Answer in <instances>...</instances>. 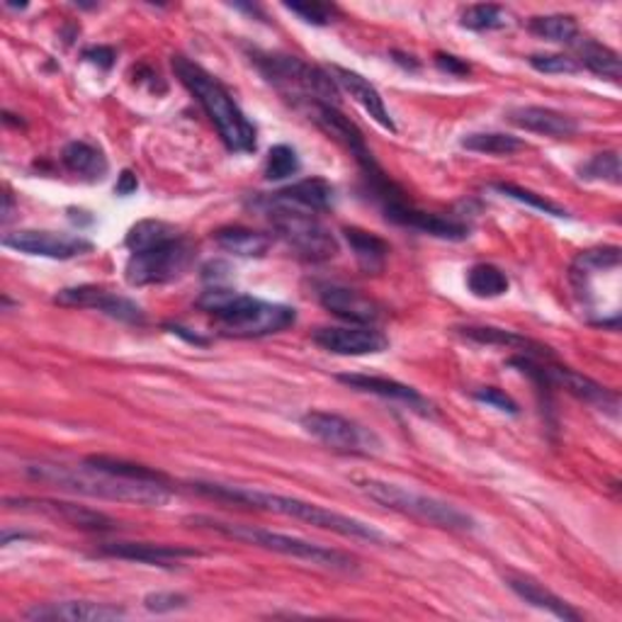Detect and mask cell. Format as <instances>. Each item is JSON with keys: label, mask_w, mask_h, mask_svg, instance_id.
<instances>
[{"label": "cell", "mask_w": 622, "mask_h": 622, "mask_svg": "<svg viewBox=\"0 0 622 622\" xmlns=\"http://www.w3.org/2000/svg\"><path fill=\"white\" fill-rule=\"evenodd\" d=\"M190 489L195 494L204 496V499L295 518V521L321 527V531H331L340 537H348V540H362V543H372V545L387 543V535L377 531L375 525L360 521V518L331 511V508H324L319 503L295 499V496L271 494L263 489H248V486H232V484H220V482H190Z\"/></svg>", "instance_id": "1"}, {"label": "cell", "mask_w": 622, "mask_h": 622, "mask_svg": "<svg viewBox=\"0 0 622 622\" xmlns=\"http://www.w3.org/2000/svg\"><path fill=\"white\" fill-rule=\"evenodd\" d=\"M25 476L37 484H47L51 489H61L69 494H80L88 499L117 501V503H134L161 508L171 501V484H153V482H134L100 472L96 467L83 462V467L69 464H51L37 462L25 467Z\"/></svg>", "instance_id": "2"}, {"label": "cell", "mask_w": 622, "mask_h": 622, "mask_svg": "<svg viewBox=\"0 0 622 622\" xmlns=\"http://www.w3.org/2000/svg\"><path fill=\"white\" fill-rule=\"evenodd\" d=\"M197 307L214 319L216 328L232 338H263L295 326L297 311L251 295L214 285L197 297Z\"/></svg>", "instance_id": "3"}, {"label": "cell", "mask_w": 622, "mask_h": 622, "mask_svg": "<svg viewBox=\"0 0 622 622\" xmlns=\"http://www.w3.org/2000/svg\"><path fill=\"white\" fill-rule=\"evenodd\" d=\"M173 71L175 76L181 78L183 86L192 92L195 100L200 102L207 117L212 120L214 129L220 132V139L224 141L226 149L232 153L256 151V127L248 122L244 110L236 105L232 92L226 90L220 80L185 57H173Z\"/></svg>", "instance_id": "4"}, {"label": "cell", "mask_w": 622, "mask_h": 622, "mask_svg": "<svg viewBox=\"0 0 622 622\" xmlns=\"http://www.w3.org/2000/svg\"><path fill=\"white\" fill-rule=\"evenodd\" d=\"M185 523L192 525V527H200V531H210V533H216L222 537H229V540H236V543L256 545V547L271 549V552H277V555L302 559V562L316 564V567L340 569V572H350V569L358 567V559L346 555V552H340V549L319 545V543H309V540H302V537H295V535L265 531V527L216 521V518H212V515H190V518H185Z\"/></svg>", "instance_id": "5"}, {"label": "cell", "mask_w": 622, "mask_h": 622, "mask_svg": "<svg viewBox=\"0 0 622 622\" xmlns=\"http://www.w3.org/2000/svg\"><path fill=\"white\" fill-rule=\"evenodd\" d=\"M271 222L273 232L293 248V251L309 263L331 261L338 253V241L314 212L283 200L275 192L258 197L253 202Z\"/></svg>", "instance_id": "6"}, {"label": "cell", "mask_w": 622, "mask_h": 622, "mask_svg": "<svg viewBox=\"0 0 622 622\" xmlns=\"http://www.w3.org/2000/svg\"><path fill=\"white\" fill-rule=\"evenodd\" d=\"M356 484L370 501L385 506L394 513L409 515L419 523H426L433 527H440V531H452V533H467L476 527V521L470 513H464L462 508L452 506L448 501L435 499V496L413 492V489H407V486L382 482V480H356Z\"/></svg>", "instance_id": "7"}, {"label": "cell", "mask_w": 622, "mask_h": 622, "mask_svg": "<svg viewBox=\"0 0 622 622\" xmlns=\"http://www.w3.org/2000/svg\"><path fill=\"white\" fill-rule=\"evenodd\" d=\"M253 64L287 98L302 100L307 105H316V102L336 105L338 102L340 88L336 86L334 76L328 74V69L307 64L299 57L261 54V51L253 54Z\"/></svg>", "instance_id": "8"}, {"label": "cell", "mask_w": 622, "mask_h": 622, "mask_svg": "<svg viewBox=\"0 0 622 622\" xmlns=\"http://www.w3.org/2000/svg\"><path fill=\"white\" fill-rule=\"evenodd\" d=\"M192 261L195 246L190 244V238L178 234L169 241L147 248V251L132 253L127 265H124V277L132 287L165 285L188 273Z\"/></svg>", "instance_id": "9"}, {"label": "cell", "mask_w": 622, "mask_h": 622, "mask_svg": "<svg viewBox=\"0 0 622 622\" xmlns=\"http://www.w3.org/2000/svg\"><path fill=\"white\" fill-rule=\"evenodd\" d=\"M302 428L324 443L326 448L346 455H375L382 448V440L375 431L360 426L340 413L331 411H309L302 416Z\"/></svg>", "instance_id": "10"}, {"label": "cell", "mask_w": 622, "mask_h": 622, "mask_svg": "<svg viewBox=\"0 0 622 622\" xmlns=\"http://www.w3.org/2000/svg\"><path fill=\"white\" fill-rule=\"evenodd\" d=\"M3 246L25 256L51 258V261H71V258L86 256L92 251V244L88 238H83L78 234H57L41 229H23L5 234Z\"/></svg>", "instance_id": "11"}, {"label": "cell", "mask_w": 622, "mask_h": 622, "mask_svg": "<svg viewBox=\"0 0 622 622\" xmlns=\"http://www.w3.org/2000/svg\"><path fill=\"white\" fill-rule=\"evenodd\" d=\"M54 302L59 307H71V309H98L102 314H108L110 319L124 321V324H144L147 316H144V309L132 302L129 297H122L117 293H110L105 287L98 285H80V287H66L54 297Z\"/></svg>", "instance_id": "12"}, {"label": "cell", "mask_w": 622, "mask_h": 622, "mask_svg": "<svg viewBox=\"0 0 622 622\" xmlns=\"http://www.w3.org/2000/svg\"><path fill=\"white\" fill-rule=\"evenodd\" d=\"M311 340L319 348H324L334 356L344 358H360V356H377L389 348L387 336L375 326H326L316 328L311 334Z\"/></svg>", "instance_id": "13"}, {"label": "cell", "mask_w": 622, "mask_h": 622, "mask_svg": "<svg viewBox=\"0 0 622 622\" xmlns=\"http://www.w3.org/2000/svg\"><path fill=\"white\" fill-rule=\"evenodd\" d=\"M309 115L321 129L328 134V137H334L340 147H346L350 151V156L358 161L362 173H372L380 169L375 156H372V151L368 149L365 137H362V132L358 129V124L350 122L336 105L316 102V105H309Z\"/></svg>", "instance_id": "14"}, {"label": "cell", "mask_w": 622, "mask_h": 622, "mask_svg": "<svg viewBox=\"0 0 622 622\" xmlns=\"http://www.w3.org/2000/svg\"><path fill=\"white\" fill-rule=\"evenodd\" d=\"M5 506L23 508V511L47 513L51 518H59V521L78 527V531H88V533L115 531V521H112L110 515L92 511V508H86V506H76V503H66V501H49V499H27V496H20V499H5Z\"/></svg>", "instance_id": "15"}, {"label": "cell", "mask_w": 622, "mask_h": 622, "mask_svg": "<svg viewBox=\"0 0 622 622\" xmlns=\"http://www.w3.org/2000/svg\"><path fill=\"white\" fill-rule=\"evenodd\" d=\"M319 304L331 314L348 321L356 326H375L382 319V307L358 289H350L344 285H321L319 287Z\"/></svg>", "instance_id": "16"}, {"label": "cell", "mask_w": 622, "mask_h": 622, "mask_svg": "<svg viewBox=\"0 0 622 622\" xmlns=\"http://www.w3.org/2000/svg\"><path fill=\"white\" fill-rule=\"evenodd\" d=\"M382 212H385L387 220L394 224L409 226V229H416L421 234L443 238V241H464V238L470 236V226L467 224L452 220V216L423 212L419 207H413L411 200H401Z\"/></svg>", "instance_id": "17"}, {"label": "cell", "mask_w": 622, "mask_h": 622, "mask_svg": "<svg viewBox=\"0 0 622 622\" xmlns=\"http://www.w3.org/2000/svg\"><path fill=\"white\" fill-rule=\"evenodd\" d=\"M127 610L112 604H96V600H59V604H37L29 608L27 620L41 622H108L122 620Z\"/></svg>", "instance_id": "18"}, {"label": "cell", "mask_w": 622, "mask_h": 622, "mask_svg": "<svg viewBox=\"0 0 622 622\" xmlns=\"http://www.w3.org/2000/svg\"><path fill=\"white\" fill-rule=\"evenodd\" d=\"M547 377L552 382V387H562L567 389L572 397H576L579 401L588 403V407H596L600 411H610L615 416L618 407H620V397L615 391H610L608 387L598 385L590 377L582 375V372H574L562 365H549L547 362Z\"/></svg>", "instance_id": "19"}, {"label": "cell", "mask_w": 622, "mask_h": 622, "mask_svg": "<svg viewBox=\"0 0 622 622\" xmlns=\"http://www.w3.org/2000/svg\"><path fill=\"white\" fill-rule=\"evenodd\" d=\"M328 74L334 76L336 86L344 88L348 96L356 100L358 105L380 124L382 129L397 134V124H394L389 110L385 105V100H382L380 90L372 86V83L365 76H360L358 71H350V69H344V66H331Z\"/></svg>", "instance_id": "20"}, {"label": "cell", "mask_w": 622, "mask_h": 622, "mask_svg": "<svg viewBox=\"0 0 622 622\" xmlns=\"http://www.w3.org/2000/svg\"><path fill=\"white\" fill-rule=\"evenodd\" d=\"M508 122L515 124L518 129L543 134V137L552 139H569L579 132V122L574 117L564 115V112L540 105H523L508 110Z\"/></svg>", "instance_id": "21"}, {"label": "cell", "mask_w": 622, "mask_h": 622, "mask_svg": "<svg viewBox=\"0 0 622 622\" xmlns=\"http://www.w3.org/2000/svg\"><path fill=\"white\" fill-rule=\"evenodd\" d=\"M100 555L129 559V562H141V564H159V567H171L178 564L181 559L200 557V552L192 547L159 545V543H108L100 547Z\"/></svg>", "instance_id": "22"}, {"label": "cell", "mask_w": 622, "mask_h": 622, "mask_svg": "<svg viewBox=\"0 0 622 622\" xmlns=\"http://www.w3.org/2000/svg\"><path fill=\"white\" fill-rule=\"evenodd\" d=\"M336 380L340 382V385H346L356 391L375 394V397H382V399L407 403L409 409H416L421 413H431V403L423 399L416 389L409 385H401V382L397 380H387V377H377V375H360V372H348V375H338Z\"/></svg>", "instance_id": "23"}, {"label": "cell", "mask_w": 622, "mask_h": 622, "mask_svg": "<svg viewBox=\"0 0 622 622\" xmlns=\"http://www.w3.org/2000/svg\"><path fill=\"white\" fill-rule=\"evenodd\" d=\"M460 334L464 338L474 340V344H482V346H503V348L518 350V356H531L535 360L552 358V350H549L547 346L537 344V340H533V338H525L521 334H513V331H506V328L464 326V328H460Z\"/></svg>", "instance_id": "24"}, {"label": "cell", "mask_w": 622, "mask_h": 622, "mask_svg": "<svg viewBox=\"0 0 622 622\" xmlns=\"http://www.w3.org/2000/svg\"><path fill=\"white\" fill-rule=\"evenodd\" d=\"M508 588H511L518 598H523L525 604H531L540 610H547V613H552L555 618L582 620V613H579L576 608L569 606L564 598H559L557 594H552V590L545 588L543 584L533 582V579L508 576Z\"/></svg>", "instance_id": "25"}, {"label": "cell", "mask_w": 622, "mask_h": 622, "mask_svg": "<svg viewBox=\"0 0 622 622\" xmlns=\"http://www.w3.org/2000/svg\"><path fill=\"white\" fill-rule=\"evenodd\" d=\"M344 236L362 271L368 275H377L385 271V263L389 258V244L385 238L365 229H358V226H346Z\"/></svg>", "instance_id": "26"}, {"label": "cell", "mask_w": 622, "mask_h": 622, "mask_svg": "<svg viewBox=\"0 0 622 622\" xmlns=\"http://www.w3.org/2000/svg\"><path fill=\"white\" fill-rule=\"evenodd\" d=\"M283 200L293 202L297 207H304L309 212H328L336 204V188L324 178H304L293 185H287L279 192H275Z\"/></svg>", "instance_id": "27"}, {"label": "cell", "mask_w": 622, "mask_h": 622, "mask_svg": "<svg viewBox=\"0 0 622 622\" xmlns=\"http://www.w3.org/2000/svg\"><path fill=\"white\" fill-rule=\"evenodd\" d=\"M576 49V64L582 69H588L590 74H596L600 78H608L613 83H620L622 76V66H620V54L606 45H600L596 39L588 37H579L574 45Z\"/></svg>", "instance_id": "28"}, {"label": "cell", "mask_w": 622, "mask_h": 622, "mask_svg": "<svg viewBox=\"0 0 622 622\" xmlns=\"http://www.w3.org/2000/svg\"><path fill=\"white\" fill-rule=\"evenodd\" d=\"M212 238L222 251L241 258H263L271 251V236L246 229V226H222L212 234Z\"/></svg>", "instance_id": "29"}, {"label": "cell", "mask_w": 622, "mask_h": 622, "mask_svg": "<svg viewBox=\"0 0 622 622\" xmlns=\"http://www.w3.org/2000/svg\"><path fill=\"white\" fill-rule=\"evenodd\" d=\"M61 161H64L66 169L78 175L83 181H102L108 175V159L102 156L98 147H92L88 141H71L66 144L64 153H61Z\"/></svg>", "instance_id": "30"}, {"label": "cell", "mask_w": 622, "mask_h": 622, "mask_svg": "<svg viewBox=\"0 0 622 622\" xmlns=\"http://www.w3.org/2000/svg\"><path fill=\"white\" fill-rule=\"evenodd\" d=\"M86 464L96 467L100 472L115 474V476H124V480H134V482H153V484H171L169 474H163L153 467L139 464V462H129L122 458H112V455H90L86 458Z\"/></svg>", "instance_id": "31"}, {"label": "cell", "mask_w": 622, "mask_h": 622, "mask_svg": "<svg viewBox=\"0 0 622 622\" xmlns=\"http://www.w3.org/2000/svg\"><path fill=\"white\" fill-rule=\"evenodd\" d=\"M508 287H511L508 275L501 268L492 263H476L470 268V273H467V289L480 299L501 297L508 293Z\"/></svg>", "instance_id": "32"}, {"label": "cell", "mask_w": 622, "mask_h": 622, "mask_svg": "<svg viewBox=\"0 0 622 622\" xmlns=\"http://www.w3.org/2000/svg\"><path fill=\"white\" fill-rule=\"evenodd\" d=\"M531 33L547 41H557V45L572 47L574 41L582 37V29L572 15H540L531 20Z\"/></svg>", "instance_id": "33"}, {"label": "cell", "mask_w": 622, "mask_h": 622, "mask_svg": "<svg viewBox=\"0 0 622 622\" xmlns=\"http://www.w3.org/2000/svg\"><path fill=\"white\" fill-rule=\"evenodd\" d=\"M460 144H462V149H467V151L486 153V156H511V153L523 149L521 139L511 137V134H501V132L467 134Z\"/></svg>", "instance_id": "34"}, {"label": "cell", "mask_w": 622, "mask_h": 622, "mask_svg": "<svg viewBox=\"0 0 622 622\" xmlns=\"http://www.w3.org/2000/svg\"><path fill=\"white\" fill-rule=\"evenodd\" d=\"M175 236H178L175 226L159 222V220H144L132 226L127 238H124V246H127L132 253H137V251H147V248L151 246L169 241V238H175Z\"/></svg>", "instance_id": "35"}, {"label": "cell", "mask_w": 622, "mask_h": 622, "mask_svg": "<svg viewBox=\"0 0 622 622\" xmlns=\"http://www.w3.org/2000/svg\"><path fill=\"white\" fill-rule=\"evenodd\" d=\"M511 23V15L508 10L494 3H480L470 5L462 10L460 25L467 29H474V33H486V29H501Z\"/></svg>", "instance_id": "36"}, {"label": "cell", "mask_w": 622, "mask_h": 622, "mask_svg": "<svg viewBox=\"0 0 622 622\" xmlns=\"http://www.w3.org/2000/svg\"><path fill=\"white\" fill-rule=\"evenodd\" d=\"M299 169H302L299 156L293 147H287V144H277V147L268 151V159H265L268 181H287V178H293V175H297Z\"/></svg>", "instance_id": "37"}, {"label": "cell", "mask_w": 622, "mask_h": 622, "mask_svg": "<svg viewBox=\"0 0 622 622\" xmlns=\"http://www.w3.org/2000/svg\"><path fill=\"white\" fill-rule=\"evenodd\" d=\"M494 190L506 195V197H511V200H515V202H523V204H527V207H533V210H537V212L559 216V220H562V216H569V212L564 210V207H559L557 202L547 200L545 195H537V192H533V190H525V188H521V185L496 183Z\"/></svg>", "instance_id": "38"}, {"label": "cell", "mask_w": 622, "mask_h": 622, "mask_svg": "<svg viewBox=\"0 0 622 622\" xmlns=\"http://www.w3.org/2000/svg\"><path fill=\"white\" fill-rule=\"evenodd\" d=\"M582 178L584 181H598V183H610V185H620V153L618 151H604L596 153L594 159L586 161L582 165Z\"/></svg>", "instance_id": "39"}, {"label": "cell", "mask_w": 622, "mask_h": 622, "mask_svg": "<svg viewBox=\"0 0 622 622\" xmlns=\"http://www.w3.org/2000/svg\"><path fill=\"white\" fill-rule=\"evenodd\" d=\"M285 8L289 10V13L302 17L304 23L316 25V27H326L334 23V17H336V8L324 5V3H287Z\"/></svg>", "instance_id": "40"}, {"label": "cell", "mask_w": 622, "mask_h": 622, "mask_svg": "<svg viewBox=\"0 0 622 622\" xmlns=\"http://www.w3.org/2000/svg\"><path fill=\"white\" fill-rule=\"evenodd\" d=\"M531 66L540 74H579L582 71L576 59L567 54H535L531 57Z\"/></svg>", "instance_id": "41"}, {"label": "cell", "mask_w": 622, "mask_h": 622, "mask_svg": "<svg viewBox=\"0 0 622 622\" xmlns=\"http://www.w3.org/2000/svg\"><path fill=\"white\" fill-rule=\"evenodd\" d=\"M144 606H147L151 613H173V610L188 606V598L183 594H175V590H159V594H149L144 598Z\"/></svg>", "instance_id": "42"}, {"label": "cell", "mask_w": 622, "mask_h": 622, "mask_svg": "<svg viewBox=\"0 0 622 622\" xmlns=\"http://www.w3.org/2000/svg\"><path fill=\"white\" fill-rule=\"evenodd\" d=\"M474 399L486 403V407H494V409H499V411H503V413H511V416H515V413H518L515 399L508 397V394H506L503 389H499V387H482V389H476V391H474Z\"/></svg>", "instance_id": "43"}, {"label": "cell", "mask_w": 622, "mask_h": 622, "mask_svg": "<svg viewBox=\"0 0 622 622\" xmlns=\"http://www.w3.org/2000/svg\"><path fill=\"white\" fill-rule=\"evenodd\" d=\"M435 66L445 71V74H452V76H467L472 71L464 59L452 57V54H443V51L440 54H435Z\"/></svg>", "instance_id": "44"}, {"label": "cell", "mask_w": 622, "mask_h": 622, "mask_svg": "<svg viewBox=\"0 0 622 622\" xmlns=\"http://www.w3.org/2000/svg\"><path fill=\"white\" fill-rule=\"evenodd\" d=\"M83 57H86L88 61H92V64H98L100 69H112V64H115V49L112 47H90L83 51Z\"/></svg>", "instance_id": "45"}, {"label": "cell", "mask_w": 622, "mask_h": 622, "mask_svg": "<svg viewBox=\"0 0 622 622\" xmlns=\"http://www.w3.org/2000/svg\"><path fill=\"white\" fill-rule=\"evenodd\" d=\"M165 328H169L171 334L185 338V340H188V344H192V346H200V348L210 346V338H204V336H200V334H192L190 328H185V326H181V324H169Z\"/></svg>", "instance_id": "46"}, {"label": "cell", "mask_w": 622, "mask_h": 622, "mask_svg": "<svg viewBox=\"0 0 622 622\" xmlns=\"http://www.w3.org/2000/svg\"><path fill=\"white\" fill-rule=\"evenodd\" d=\"M137 188H139L137 175H134L132 171H122L120 178H117V185H115V192L122 197H127L132 192H137Z\"/></svg>", "instance_id": "47"}, {"label": "cell", "mask_w": 622, "mask_h": 622, "mask_svg": "<svg viewBox=\"0 0 622 622\" xmlns=\"http://www.w3.org/2000/svg\"><path fill=\"white\" fill-rule=\"evenodd\" d=\"M29 537H33L29 533H5L3 535V545H10L13 540H29Z\"/></svg>", "instance_id": "48"}]
</instances>
